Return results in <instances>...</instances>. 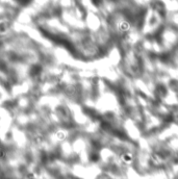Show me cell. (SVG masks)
Instances as JSON below:
<instances>
[{
	"instance_id": "obj_1",
	"label": "cell",
	"mask_w": 178,
	"mask_h": 179,
	"mask_svg": "<svg viewBox=\"0 0 178 179\" xmlns=\"http://www.w3.org/2000/svg\"><path fill=\"white\" fill-rule=\"evenodd\" d=\"M122 159H123L124 162L128 164V162H130L131 160H132V156H131L130 154H128V153H126V154H124L123 156H122Z\"/></svg>"
}]
</instances>
